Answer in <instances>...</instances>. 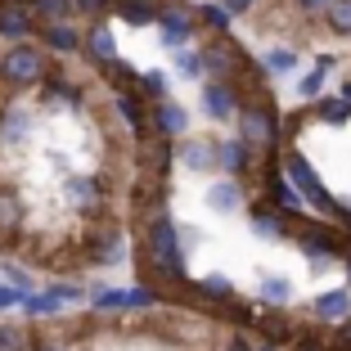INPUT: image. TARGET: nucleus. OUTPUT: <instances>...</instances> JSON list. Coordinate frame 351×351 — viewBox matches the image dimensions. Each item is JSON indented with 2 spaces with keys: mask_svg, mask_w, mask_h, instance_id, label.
I'll return each instance as SVG.
<instances>
[{
  "mask_svg": "<svg viewBox=\"0 0 351 351\" xmlns=\"http://www.w3.org/2000/svg\"><path fill=\"white\" fill-rule=\"evenodd\" d=\"M135 266H140V284H154V289H180L189 279L185 270V243H180V226H176L167 212H154L140 230V252H135Z\"/></svg>",
  "mask_w": 351,
  "mask_h": 351,
  "instance_id": "f257e3e1",
  "label": "nucleus"
},
{
  "mask_svg": "<svg viewBox=\"0 0 351 351\" xmlns=\"http://www.w3.org/2000/svg\"><path fill=\"white\" fill-rule=\"evenodd\" d=\"M234 122H239V135H243L257 154H279V145H284V122H279V108H275V99H270V90L243 95Z\"/></svg>",
  "mask_w": 351,
  "mask_h": 351,
  "instance_id": "f03ea898",
  "label": "nucleus"
},
{
  "mask_svg": "<svg viewBox=\"0 0 351 351\" xmlns=\"http://www.w3.org/2000/svg\"><path fill=\"white\" fill-rule=\"evenodd\" d=\"M50 68H54V54L45 50L36 36L14 41L10 50L0 54V82L10 86V90H36V86L50 77Z\"/></svg>",
  "mask_w": 351,
  "mask_h": 351,
  "instance_id": "7ed1b4c3",
  "label": "nucleus"
},
{
  "mask_svg": "<svg viewBox=\"0 0 351 351\" xmlns=\"http://www.w3.org/2000/svg\"><path fill=\"white\" fill-rule=\"evenodd\" d=\"M289 243H298L302 252H306L315 266H329V261H338V257H347V248H351V230H342L338 221H311V217H298L293 221V239Z\"/></svg>",
  "mask_w": 351,
  "mask_h": 351,
  "instance_id": "20e7f679",
  "label": "nucleus"
},
{
  "mask_svg": "<svg viewBox=\"0 0 351 351\" xmlns=\"http://www.w3.org/2000/svg\"><path fill=\"white\" fill-rule=\"evenodd\" d=\"M243 68H248L243 45H239L230 32H212V36H207V45H203V73L212 77V82H234Z\"/></svg>",
  "mask_w": 351,
  "mask_h": 351,
  "instance_id": "39448f33",
  "label": "nucleus"
},
{
  "mask_svg": "<svg viewBox=\"0 0 351 351\" xmlns=\"http://www.w3.org/2000/svg\"><path fill=\"white\" fill-rule=\"evenodd\" d=\"M158 36H162L167 50H180L198 36V10L185 5V0H162V10H158Z\"/></svg>",
  "mask_w": 351,
  "mask_h": 351,
  "instance_id": "423d86ee",
  "label": "nucleus"
},
{
  "mask_svg": "<svg viewBox=\"0 0 351 351\" xmlns=\"http://www.w3.org/2000/svg\"><path fill=\"white\" fill-rule=\"evenodd\" d=\"M95 311H158L162 306V289L154 284H135V289H90L86 293Z\"/></svg>",
  "mask_w": 351,
  "mask_h": 351,
  "instance_id": "0eeeda50",
  "label": "nucleus"
},
{
  "mask_svg": "<svg viewBox=\"0 0 351 351\" xmlns=\"http://www.w3.org/2000/svg\"><path fill=\"white\" fill-rule=\"evenodd\" d=\"M261 185H266V203H270V207L289 212V217H302V212H306V198H302V189L293 185L284 171H279V158H275V154H270L266 167H261Z\"/></svg>",
  "mask_w": 351,
  "mask_h": 351,
  "instance_id": "6e6552de",
  "label": "nucleus"
},
{
  "mask_svg": "<svg viewBox=\"0 0 351 351\" xmlns=\"http://www.w3.org/2000/svg\"><path fill=\"white\" fill-rule=\"evenodd\" d=\"M171 145L176 140H167V135H158V131L140 135V140H135V171L140 176H171V167H176Z\"/></svg>",
  "mask_w": 351,
  "mask_h": 351,
  "instance_id": "1a4fd4ad",
  "label": "nucleus"
},
{
  "mask_svg": "<svg viewBox=\"0 0 351 351\" xmlns=\"http://www.w3.org/2000/svg\"><path fill=\"white\" fill-rule=\"evenodd\" d=\"M36 41L45 45V50L54 54V59H73V54H82V32H77L73 19H59V23H36V32H32Z\"/></svg>",
  "mask_w": 351,
  "mask_h": 351,
  "instance_id": "9d476101",
  "label": "nucleus"
},
{
  "mask_svg": "<svg viewBox=\"0 0 351 351\" xmlns=\"http://www.w3.org/2000/svg\"><path fill=\"white\" fill-rule=\"evenodd\" d=\"M82 54L95 63V68H108V63H117L122 54H117V41H113V23L104 19H90V27L82 32Z\"/></svg>",
  "mask_w": 351,
  "mask_h": 351,
  "instance_id": "9b49d317",
  "label": "nucleus"
},
{
  "mask_svg": "<svg viewBox=\"0 0 351 351\" xmlns=\"http://www.w3.org/2000/svg\"><path fill=\"white\" fill-rule=\"evenodd\" d=\"M293 221H298V217H289V212L270 207L266 198H261V203H248V226L257 230V239L284 243V239H293Z\"/></svg>",
  "mask_w": 351,
  "mask_h": 351,
  "instance_id": "f8f14e48",
  "label": "nucleus"
},
{
  "mask_svg": "<svg viewBox=\"0 0 351 351\" xmlns=\"http://www.w3.org/2000/svg\"><path fill=\"white\" fill-rule=\"evenodd\" d=\"M217 167L226 176H234V180H243V176L257 171V149L243 140V135H230V140H217Z\"/></svg>",
  "mask_w": 351,
  "mask_h": 351,
  "instance_id": "ddd939ff",
  "label": "nucleus"
},
{
  "mask_svg": "<svg viewBox=\"0 0 351 351\" xmlns=\"http://www.w3.org/2000/svg\"><path fill=\"white\" fill-rule=\"evenodd\" d=\"M176 154V167H185V171L194 176H207L212 167H217V140H198V135H180L171 145Z\"/></svg>",
  "mask_w": 351,
  "mask_h": 351,
  "instance_id": "4468645a",
  "label": "nucleus"
},
{
  "mask_svg": "<svg viewBox=\"0 0 351 351\" xmlns=\"http://www.w3.org/2000/svg\"><path fill=\"white\" fill-rule=\"evenodd\" d=\"M63 198H68L77 212H104L108 189H104L99 176H68V180H63Z\"/></svg>",
  "mask_w": 351,
  "mask_h": 351,
  "instance_id": "2eb2a0df",
  "label": "nucleus"
},
{
  "mask_svg": "<svg viewBox=\"0 0 351 351\" xmlns=\"http://www.w3.org/2000/svg\"><path fill=\"white\" fill-rule=\"evenodd\" d=\"M122 257H126V239H122L117 226H104L86 239V261H90V266H117Z\"/></svg>",
  "mask_w": 351,
  "mask_h": 351,
  "instance_id": "dca6fc26",
  "label": "nucleus"
},
{
  "mask_svg": "<svg viewBox=\"0 0 351 351\" xmlns=\"http://www.w3.org/2000/svg\"><path fill=\"white\" fill-rule=\"evenodd\" d=\"M239 86L234 82H207L203 86V113L212 117V122H234L239 113Z\"/></svg>",
  "mask_w": 351,
  "mask_h": 351,
  "instance_id": "f3484780",
  "label": "nucleus"
},
{
  "mask_svg": "<svg viewBox=\"0 0 351 351\" xmlns=\"http://www.w3.org/2000/svg\"><path fill=\"white\" fill-rule=\"evenodd\" d=\"M113 108H117V117L126 122V131H131L135 140L154 131V126H149V108H154V104H149L140 90H117L113 95Z\"/></svg>",
  "mask_w": 351,
  "mask_h": 351,
  "instance_id": "a211bd4d",
  "label": "nucleus"
},
{
  "mask_svg": "<svg viewBox=\"0 0 351 351\" xmlns=\"http://www.w3.org/2000/svg\"><path fill=\"white\" fill-rule=\"evenodd\" d=\"M23 226H27V203L10 185H0V248L23 239Z\"/></svg>",
  "mask_w": 351,
  "mask_h": 351,
  "instance_id": "6ab92c4d",
  "label": "nucleus"
},
{
  "mask_svg": "<svg viewBox=\"0 0 351 351\" xmlns=\"http://www.w3.org/2000/svg\"><path fill=\"white\" fill-rule=\"evenodd\" d=\"M149 126H154L158 135H167V140H180V135H189V113H185V104L158 99L154 108H149Z\"/></svg>",
  "mask_w": 351,
  "mask_h": 351,
  "instance_id": "aec40b11",
  "label": "nucleus"
},
{
  "mask_svg": "<svg viewBox=\"0 0 351 351\" xmlns=\"http://www.w3.org/2000/svg\"><path fill=\"white\" fill-rule=\"evenodd\" d=\"M32 32H36V14L19 0H0V36L14 45V41H27Z\"/></svg>",
  "mask_w": 351,
  "mask_h": 351,
  "instance_id": "412c9836",
  "label": "nucleus"
},
{
  "mask_svg": "<svg viewBox=\"0 0 351 351\" xmlns=\"http://www.w3.org/2000/svg\"><path fill=\"white\" fill-rule=\"evenodd\" d=\"M32 131V108L27 104H0V145L5 149H19Z\"/></svg>",
  "mask_w": 351,
  "mask_h": 351,
  "instance_id": "4be33fe9",
  "label": "nucleus"
},
{
  "mask_svg": "<svg viewBox=\"0 0 351 351\" xmlns=\"http://www.w3.org/2000/svg\"><path fill=\"white\" fill-rule=\"evenodd\" d=\"M217 217H234L239 207L248 203V194H243V180H234V176H226V180H212L207 185V198H203Z\"/></svg>",
  "mask_w": 351,
  "mask_h": 351,
  "instance_id": "5701e85b",
  "label": "nucleus"
},
{
  "mask_svg": "<svg viewBox=\"0 0 351 351\" xmlns=\"http://www.w3.org/2000/svg\"><path fill=\"white\" fill-rule=\"evenodd\" d=\"M131 198H135V212H145V217L162 212V203H167V176H135Z\"/></svg>",
  "mask_w": 351,
  "mask_h": 351,
  "instance_id": "b1692460",
  "label": "nucleus"
},
{
  "mask_svg": "<svg viewBox=\"0 0 351 351\" xmlns=\"http://www.w3.org/2000/svg\"><path fill=\"white\" fill-rule=\"evenodd\" d=\"M311 315H315V324H342L351 315V289H329L320 293V298L311 302Z\"/></svg>",
  "mask_w": 351,
  "mask_h": 351,
  "instance_id": "393cba45",
  "label": "nucleus"
},
{
  "mask_svg": "<svg viewBox=\"0 0 351 351\" xmlns=\"http://www.w3.org/2000/svg\"><path fill=\"white\" fill-rule=\"evenodd\" d=\"M41 99L50 104V108H82V86L68 82V77H59L50 68V77L41 82Z\"/></svg>",
  "mask_w": 351,
  "mask_h": 351,
  "instance_id": "a878e982",
  "label": "nucleus"
},
{
  "mask_svg": "<svg viewBox=\"0 0 351 351\" xmlns=\"http://www.w3.org/2000/svg\"><path fill=\"white\" fill-rule=\"evenodd\" d=\"M108 10H113L122 23H131V27H154V23H158V10H162V0H113Z\"/></svg>",
  "mask_w": 351,
  "mask_h": 351,
  "instance_id": "bb28decb",
  "label": "nucleus"
},
{
  "mask_svg": "<svg viewBox=\"0 0 351 351\" xmlns=\"http://www.w3.org/2000/svg\"><path fill=\"white\" fill-rule=\"evenodd\" d=\"M252 324H257V329L266 333V342H275V347H289V342H293V333H298V329H293V320L284 315V306H270L266 315H257Z\"/></svg>",
  "mask_w": 351,
  "mask_h": 351,
  "instance_id": "cd10ccee",
  "label": "nucleus"
},
{
  "mask_svg": "<svg viewBox=\"0 0 351 351\" xmlns=\"http://www.w3.org/2000/svg\"><path fill=\"white\" fill-rule=\"evenodd\" d=\"M333 68H338V59H333V54H320V59H315V68H311V73L302 77V86H298L302 99H306V104L320 99V95H324V77H329Z\"/></svg>",
  "mask_w": 351,
  "mask_h": 351,
  "instance_id": "c85d7f7f",
  "label": "nucleus"
},
{
  "mask_svg": "<svg viewBox=\"0 0 351 351\" xmlns=\"http://www.w3.org/2000/svg\"><path fill=\"white\" fill-rule=\"evenodd\" d=\"M315 117H320V122H329V126H347L351 122V99L347 95H320V99H315Z\"/></svg>",
  "mask_w": 351,
  "mask_h": 351,
  "instance_id": "c756f323",
  "label": "nucleus"
},
{
  "mask_svg": "<svg viewBox=\"0 0 351 351\" xmlns=\"http://www.w3.org/2000/svg\"><path fill=\"white\" fill-rule=\"evenodd\" d=\"M320 19L338 41H351V0H329V10H324Z\"/></svg>",
  "mask_w": 351,
  "mask_h": 351,
  "instance_id": "7c9ffc66",
  "label": "nucleus"
},
{
  "mask_svg": "<svg viewBox=\"0 0 351 351\" xmlns=\"http://www.w3.org/2000/svg\"><path fill=\"white\" fill-rule=\"evenodd\" d=\"M19 306H23V315H32V320H45V315H59V311H63V302L54 298L50 289H45V293H23V302H19Z\"/></svg>",
  "mask_w": 351,
  "mask_h": 351,
  "instance_id": "2f4dec72",
  "label": "nucleus"
},
{
  "mask_svg": "<svg viewBox=\"0 0 351 351\" xmlns=\"http://www.w3.org/2000/svg\"><path fill=\"white\" fill-rule=\"evenodd\" d=\"M261 68H266L270 77H289V73H298V50H293V45H275V50H266Z\"/></svg>",
  "mask_w": 351,
  "mask_h": 351,
  "instance_id": "473e14b6",
  "label": "nucleus"
},
{
  "mask_svg": "<svg viewBox=\"0 0 351 351\" xmlns=\"http://www.w3.org/2000/svg\"><path fill=\"white\" fill-rule=\"evenodd\" d=\"M171 54H176V77H185V82L207 77V73H203V50H194V45H180V50H171Z\"/></svg>",
  "mask_w": 351,
  "mask_h": 351,
  "instance_id": "72a5a7b5",
  "label": "nucleus"
},
{
  "mask_svg": "<svg viewBox=\"0 0 351 351\" xmlns=\"http://www.w3.org/2000/svg\"><path fill=\"white\" fill-rule=\"evenodd\" d=\"M261 302L266 306H289V298H293V284L284 275H261Z\"/></svg>",
  "mask_w": 351,
  "mask_h": 351,
  "instance_id": "f704fd0d",
  "label": "nucleus"
},
{
  "mask_svg": "<svg viewBox=\"0 0 351 351\" xmlns=\"http://www.w3.org/2000/svg\"><path fill=\"white\" fill-rule=\"evenodd\" d=\"M27 10L36 14V23H59V19H77L73 0H27Z\"/></svg>",
  "mask_w": 351,
  "mask_h": 351,
  "instance_id": "c9c22d12",
  "label": "nucleus"
},
{
  "mask_svg": "<svg viewBox=\"0 0 351 351\" xmlns=\"http://www.w3.org/2000/svg\"><path fill=\"white\" fill-rule=\"evenodd\" d=\"M230 23H234V14L226 10V5H212V0H207V5H198V27H207V32H230Z\"/></svg>",
  "mask_w": 351,
  "mask_h": 351,
  "instance_id": "e433bc0d",
  "label": "nucleus"
},
{
  "mask_svg": "<svg viewBox=\"0 0 351 351\" xmlns=\"http://www.w3.org/2000/svg\"><path fill=\"white\" fill-rule=\"evenodd\" d=\"M27 347H36V338H32L23 324L0 320V351H27Z\"/></svg>",
  "mask_w": 351,
  "mask_h": 351,
  "instance_id": "4c0bfd02",
  "label": "nucleus"
},
{
  "mask_svg": "<svg viewBox=\"0 0 351 351\" xmlns=\"http://www.w3.org/2000/svg\"><path fill=\"white\" fill-rule=\"evenodd\" d=\"M135 90L145 95L149 104H158V99L171 95V82H167V73H140V86H135Z\"/></svg>",
  "mask_w": 351,
  "mask_h": 351,
  "instance_id": "58836bf2",
  "label": "nucleus"
},
{
  "mask_svg": "<svg viewBox=\"0 0 351 351\" xmlns=\"http://www.w3.org/2000/svg\"><path fill=\"white\" fill-rule=\"evenodd\" d=\"M324 351H351V315L342 324H333V338L324 342Z\"/></svg>",
  "mask_w": 351,
  "mask_h": 351,
  "instance_id": "ea45409f",
  "label": "nucleus"
},
{
  "mask_svg": "<svg viewBox=\"0 0 351 351\" xmlns=\"http://www.w3.org/2000/svg\"><path fill=\"white\" fill-rule=\"evenodd\" d=\"M108 5L113 0H73V14L77 19H99V14H108Z\"/></svg>",
  "mask_w": 351,
  "mask_h": 351,
  "instance_id": "a19ab883",
  "label": "nucleus"
},
{
  "mask_svg": "<svg viewBox=\"0 0 351 351\" xmlns=\"http://www.w3.org/2000/svg\"><path fill=\"white\" fill-rule=\"evenodd\" d=\"M293 5H298V10L306 14V19H320V14L329 10V0H293Z\"/></svg>",
  "mask_w": 351,
  "mask_h": 351,
  "instance_id": "79ce46f5",
  "label": "nucleus"
},
{
  "mask_svg": "<svg viewBox=\"0 0 351 351\" xmlns=\"http://www.w3.org/2000/svg\"><path fill=\"white\" fill-rule=\"evenodd\" d=\"M221 5H226V10L234 14V19H239V14H252V10H261V0H221Z\"/></svg>",
  "mask_w": 351,
  "mask_h": 351,
  "instance_id": "37998d69",
  "label": "nucleus"
},
{
  "mask_svg": "<svg viewBox=\"0 0 351 351\" xmlns=\"http://www.w3.org/2000/svg\"><path fill=\"white\" fill-rule=\"evenodd\" d=\"M19 302H23V293H19V289H10V284H0V311L19 306Z\"/></svg>",
  "mask_w": 351,
  "mask_h": 351,
  "instance_id": "c03bdc74",
  "label": "nucleus"
},
{
  "mask_svg": "<svg viewBox=\"0 0 351 351\" xmlns=\"http://www.w3.org/2000/svg\"><path fill=\"white\" fill-rule=\"evenodd\" d=\"M10 270V279H14V289L19 293H32V279H27V270H19V266H5Z\"/></svg>",
  "mask_w": 351,
  "mask_h": 351,
  "instance_id": "a18cd8bd",
  "label": "nucleus"
},
{
  "mask_svg": "<svg viewBox=\"0 0 351 351\" xmlns=\"http://www.w3.org/2000/svg\"><path fill=\"white\" fill-rule=\"evenodd\" d=\"M221 351H252V347H248V338H230Z\"/></svg>",
  "mask_w": 351,
  "mask_h": 351,
  "instance_id": "49530a36",
  "label": "nucleus"
},
{
  "mask_svg": "<svg viewBox=\"0 0 351 351\" xmlns=\"http://www.w3.org/2000/svg\"><path fill=\"white\" fill-rule=\"evenodd\" d=\"M36 351H68V347H54V342H36Z\"/></svg>",
  "mask_w": 351,
  "mask_h": 351,
  "instance_id": "de8ad7c7",
  "label": "nucleus"
},
{
  "mask_svg": "<svg viewBox=\"0 0 351 351\" xmlns=\"http://www.w3.org/2000/svg\"><path fill=\"white\" fill-rule=\"evenodd\" d=\"M342 266H347V289H351V248H347V257H342Z\"/></svg>",
  "mask_w": 351,
  "mask_h": 351,
  "instance_id": "09e8293b",
  "label": "nucleus"
}]
</instances>
